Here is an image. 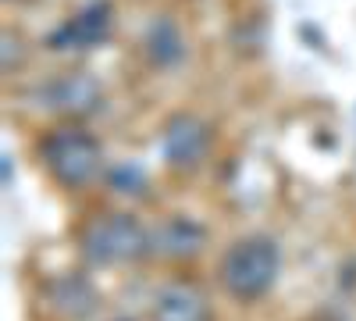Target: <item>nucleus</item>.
<instances>
[{
	"mask_svg": "<svg viewBox=\"0 0 356 321\" xmlns=\"http://www.w3.org/2000/svg\"><path fill=\"white\" fill-rule=\"evenodd\" d=\"M111 33H114V11L107 0H97V4L82 8L72 22L57 29L50 36V47L54 50H89V47L107 43Z\"/></svg>",
	"mask_w": 356,
	"mask_h": 321,
	"instance_id": "4",
	"label": "nucleus"
},
{
	"mask_svg": "<svg viewBox=\"0 0 356 321\" xmlns=\"http://www.w3.org/2000/svg\"><path fill=\"white\" fill-rule=\"evenodd\" d=\"M146 54H150V61L154 65H175L178 57L186 54V43H182V33L175 29V22L168 18H157L150 29H146V40H143Z\"/></svg>",
	"mask_w": 356,
	"mask_h": 321,
	"instance_id": "10",
	"label": "nucleus"
},
{
	"mask_svg": "<svg viewBox=\"0 0 356 321\" xmlns=\"http://www.w3.org/2000/svg\"><path fill=\"white\" fill-rule=\"evenodd\" d=\"M50 304L57 314H65V318H89L97 311V289L89 285V279L82 275H61V279H54L50 282Z\"/></svg>",
	"mask_w": 356,
	"mask_h": 321,
	"instance_id": "9",
	"label": "nucleus"
},
{
	"mask_svg": "<svg viewBox=\"0 0 356 321\" xmlns=\"http://www.w3.org/2000/svg\"><path fill=\"white\" fill-rule=\"evenodd\" d=\"M207 143H211V132L196 114H175L161 136V147L171 168H193L207 154Z\"/></svg>",
	"mask_w": 356,
	"mask_h": 321,
	"instance_id": "5",
	"label": "nucleus"
},
{
	"mask_svg": "<svg viewBox=\"0 0 356 321\" xmlns=\"http://www.w3.org/2000/svg\"><path fill=\"white\" fill-rule=\"evenodd\" d=\"M111 186H114L118 193H143L146 175H143V168H136V164H122V168L111 171Z\"/></svg>",
	"mask_w": 356,
	"mask_h": 321,
	"instance_id": "11",
	"label": "nucleus"
},
{
	"mask_svg": "<svg viewBox=\"0 0 356 321\" xmlns=\"http://www.w3.org/2000/svg\"><path fill=\"white\" fill-rule=\"evenodd\" d=\"M278 265H282L278 243L267 236H250V240H239L225 253L221 282L235 300H257L275 285Z\"/></svg>",
	"mask_w": 356,
	"mask_h": 321,
	"instance_id": "1",
	"label": "nucleus"
},
{
	"mask_svg": "<svg viewBox=\"0 0 356 321\" xmlns=\"http://www.w3.org/2000/svg\"><path fill=\"white\" fill-rule=\"evenodd\" d=\"M40 154H43L50 175L68 189L93 182L100 171V143L82 129H54L40 143Z\"/></svg>",
	"mask_w": 356,
	"mask_h": 321,
	"instance_id": "3",
	"label": "nucleus"
},
{
	"mask_svg": "<svg viewBox=\"0 0 356 321\" xmlns=\"http://www.w3.org/2000/svg\"><path fill=\"white\" fill-rule=\"evenodd\" d=\"M40 100H47V107H54V111L89 114V111H97V104H100V86L86 72H68L61 79L47 82L40 90Z\"/></svg>",
	"mask_w": 356,
	"mask_h": 321,
	"instance_id": "6",
	"label": "nucleus"
},
{
	"mask_svg": "<svg viewBox=\"0 0 356 321\" xmlns=\"http://www.w3.org/2000/svg\"><path fill=\"white\" fill-rule=\"evenodd\" d=\"M150 250V232H146L132 214H104L89 221L82 232V253L89 265H125Z\"/></svg>",
	"mask_w": 356,
	"mask_h": 321,
	"instance_id": "2",
	"label": "nucleus"
},
{
	"mask_svg": "<svg viewBox=\"0 0 356 321\" xmlns=\"http://www.w3.org/2000/svg\"><path fill=\"white\" fill-rule=\"evenodd\" d=\"M203 240H207V232L193 218H168L150 236V250L168 260H182V257H196L203 250Z\"/></svg>",
	"mask_w": 356,
	"mask_h": 321,
	"instance_id": "8",
	"label": "nucleus"
},
{
	"mask_svg": "<svg viewBox=\"0 0 356 321\" xmlns=\"http://www.w3.org/2000/svg\"><path fill=\"white\" fill-rule=\"evenodd\" d=\"M154 321H211V307L196 285L171 282L154 297Z\"/></svg>",
	"mask_w": 356,
	"mask_h": 321,
	"instance_id": "7",
	"label": "nucleus"
}]
</instances>
